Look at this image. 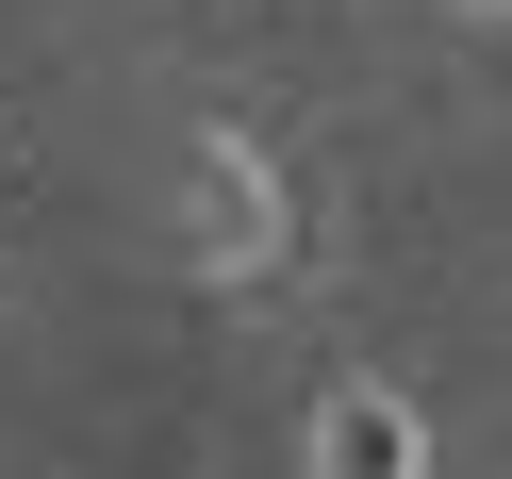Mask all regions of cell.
<instances>
[{
  "instance_id": "obj_1",
  "label": "cell",
  "mask_w": 512,
  "mask_h": 479,
  "mask_svg": "<svg viewBox=\"0 0 512 479\" xmlns=\"http://www.w3.org/2000/svg\"><path fill=\"white\" fill-rule=\"evenodd\" d=\"M314 479H413V413L397 397H331L314 413Z\"/></svg>"
}]
</instances>
